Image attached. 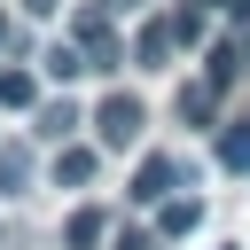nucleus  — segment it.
Masks as SVG:
<instances>
[{"label":"nucleus","instance_id":"nucleus-7","mask_svg":"<svg viewBox=\"0 0 250 250\" xmlns=\"http://www.w3.org/2000/svg\"><path fill=\"white\" fill-rule=\"evenodd\" d=\"M55 180H62V188H86V180H94V148H62V156H55Z\"/></svg>","mask_w":250,"mask_h":250},{"label":"nucleus","instance_id":"nucleus-6","mask_svg":"<svg viewBox=\"0 0 250 250\" xmlns=\"http://www.w3.org/2000/svg\"><path fill=\"white\" fill-rule=\"evenodd\" d=\"M23 180H31V148H23V141H8V148H0V195H16Z\"/></svg>","mask_w":250,"mask_h":250},{"label":"nucleus","instance_id":"nucleus-4","mask_svg":"<svg viewBox=\"0 0 250 250\" xmlns=\"http://www.w3.org/2000/svg\"><path fill=\"white\" fill-rule=\"evenodd\" d=\"M195 227H203V203H195V195H164L156 234H195Z\"/></svg>","mask_w":250,"mask_h":250},{"label":"nucleus","instance_id":"nucleus-15","mask_svg":"<svg viewBox=\"0 0 250 250\" xmlns=\"http://www.w3.org/2000/svg\"><path fill=\"white\" fill-rule=\"evenodd\" d=\"M117 250H148V234H141V227H125V234H117Z\"/></svg>","mask_w":250,"mask_h":250},{"label":"nucleus","instance_id":"nucleus-3","mask_svg":"<svg viewBox=\"0 0 250 250\" xmlns=\"http://www.w3.org/2000/svg\"><path fill=\"white\" fill-rule=\"evenodd\" d=\"M172 180H180V172H172V156H148V164L133 172V203H164V195H172Z\"/></svg>","mask_w":250,"mask_h":250},{"label":"nucleus","instance_id":"nucleus-13","mask_svg":"<svg viewBox=\"0 0 250 250\" xmlns=\"http://www.w3.org/2000/svg\"><path fill=\"white\" fill-rule=\"evenodd\" d=\"M219 156H227V164H234V172H242V164H250V133H242V125H234V133H227V141H219Z\"/></svg>","mask_w":250,"mask_h":250},{"label":"nucleus","instance_id":"nucleus-9","mask_svg":"<svg viewBox=\"0 0 250 250\" xmlns=\"http://www.w3.org/2000/svg\"><path fill=\"white\" fill-rule=\"evenodd\" d=\"M39 62H47V78H62V86H70V78H78V70H94V62H86V55H78V47H47V55H39Z\"/></svg>","mask_w":250,"mask_h":250},{"label":"nucleus","instance_id":"nucleus-12","mask_svg":"<svg viewBox=\"0 0 250 250\" xmlns=\"http://www.w3.org/2000/svg\"><path fill=\"white\" fill-rule=\"evenodd\" d=\"M70 125H78L70 102H47V109H39V133H47V141H70Z\"/></svg>","mask_w":250,"mask_h":250},{"label":"nucleus","instance_id":"nucleus-10","mask_svg":"<svg viewBox=\"0 0 250 250\" xmlns=\"http://www.w3.org/2000/svg\"><path fill=\"white\" fill-rule=\"evenodd\" d=\"M211 102H219V86H211V78H203V86H180V117H188V125H203V117H211Z\"/></svg>","mask_w":250,"mask_h":250},{"label":"nucleus","instance_id":"nucleus-5","mask_svg":"<svg viewBox=\"0 0 250 250\" xmlns=\"http://www.w3.org/2000/svg\"><path fill=\"white\" fill-rule=\"evenodd\" d=\"M102 234H109V219H102V211H70V227H62V242H70V250H94Z\"/></svg>","mask_w":250,"mask_h":250},{"label":"nucleus","instance_id":"nucleus-1","mask_svg":"<svg viewBox=\"0 0 250 250\" xmlns=\"http://www.w3.org/2000/svg\"><path fill=\"white\" fill-rule=\"evenodd\" d=\"M141 125H148V109H141L133 94H109V102L94 109V133H102L109 148H133V141H141Z\"/></svg>","mask_w":250,"mask_h":250},{"label":"nucleus","instance_id":"nucleus-17","mask_svg":"<svg viewBox=\"0 0 250 250\" xmlns=\"http://www.w3.org/2000/svg\"><path fill=\"white\" fill-rule=\"evenodd\" d=\"M227 8H234V16H250V0H227Z\"/></svg>","mask_w":250,"mask_h":250},{"label":"nucleus","instance_id":"nucleus-11","mask_svg":"<svg viewBox=\"0 0 250 250\" xmlns=\"http://www.w3.org/2000/svg\"><path fill=\"white\" fill-rule=\"evenodd\" d=\"M31 70H0V109H31Z\"/></svg>","mask_w":250,"mask_h":250},{"label":"nucleus","instance_id":"nucleus-16","mask_svg":"<svg viewBox=\"0 0 250 250\" xmlns=\"http://www.w3.org/2000/svg\"><path fill=\"white\" fill-rule=\"evenodd\" d=\"M23 8H31V16H55V8H62V0H23Z\"/></svg>","mask_w":250,"mask_h":250},{"label":"nucleus","instance_id":"nucleus-14","mask_svg":"<svg viewBox=\"0 0 250 250\" xmlns=\"http://www.w3.org/2000/svg\"><path fill=\"white\" fill-rule=\"evenodd\" d=\"M172 31H180V39L195 47V39H203V8H180V16H172Z\"/></svg>","mask_w":250,"mask_h":250},{"label":"nucleus","instance_id":"nucleus-2","mask_svg":"<svg viewBox=\"0 0 250 250\" xmlns=\"http://www.w3.org/2000/svg\"><path fill=\"white\" fill-rule=\"evenodd\" d=\"M242 70H250V31H234V39L211 47V86H234Z\"/></svg>","mask_w":250,"mask_h":250},{"label":"nucleus","instance_id":"nucleus-8","mask_svg":"<svg viewBox=\"0 0 250 250\" xmlns=\"http://www.w3.org/2000/svg\"><path fill=\"white\" fill-rule=\"evenodd\" d=\"M172 39H180L172 23H141V39H133V47H141V62H164V55H172Z\"/></svg>","mask_w":250,"mask_h":250},{"label":"nucleus","instance_id":"nucleus-18","mask_svg":"<svg viewBox=\"0 0 250 250\" xmlns=\"http://www.w3.org/2000/svg\"><path fill=\"white\" fill-rule=\"evenodd\" d=\"M102 8H133V0H102Z\"/></svg>","mask_w":250,"mask_h":250}]
</instances>
